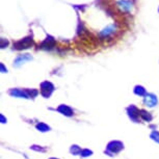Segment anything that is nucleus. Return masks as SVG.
<instances>
[{"instance_id": "ddd939ff", "label": "nucleus", "mask_w": 159, "mask_h": 159, "mask_svg": "<svg viewBox=\"0 0 159 159\" xmlns=\"http://www.w3.org/2000/svg\"><path fill=\"white\" fill-rule=\"evenodd\" d=\"M150 137L152 138L154 141H156V143L159 144V132L158 131H153L152 133H151V135H150Z\"/></svg>"}, {"instance_id": "9b49d317", "label": "nucleus", "mask_w": 159, "mask_h": 159, "mask_svg": "<svg viewBox=\"0 0 159 159\" xmlns=\"http://www.w3.org/2000/svg\"><path fill=\"white\" fill-rule=\"evenodd\" d=\"M70 152L72 153L73 155H79V154H81L82 150H81V148L78 147L77 145H73L70 149Z\"/></svg>"}, {"instance_id": "a211bd4d", "label": "nucleus", "mask_w": 159, "mask_h": 159, "mask_svg": "<svg viewBox=\"0 0 159 159\" xmlns=\"http://www.w3.org/2000/svg\"><path fill=\"white\" fill-rule=\"evenodd\" d=\"M49 159H58V158H49Z\"/></svg>"}, {"instance_id": "0eeeda50", "label": "nucleus", "mask_w": 159, "mask_h": 159, "mask_svg": "<svg viewBox=\"0 0 159 159\" xmlns=\"http://www.w3.org/2000/svg\"><path fill=\"white\" fill-rule=\"evenodd\" d=\"M9 95L13 97H18V98H29L28 94L26 93V91H22V89H13L9 91Z\"/></svg>"}, {"instance_id": "423d86ee", "label": "nucleus", "mask_w": 159, "mask_h": 159, "mask_svg": "<svg viewBox=\"0 0 159 159\" xmlns=\"http://www.w3.org/2000/svg\"><path fill=\"white\" fill-rule=\"evenodd\" d=\"M57 111L61 112V115H65V117H72V115H74V112H73L72 108L69 107L68 105H65V104L59 105L58 107H57Z\"/></svg>"}, {"instance_id": "7ed1b4c3", "label": "nucleus", "mask_w": 159, "mask_h": 159, "mask_svg": "<svg viewBox=\"0 0 159 159\" xmlns=\"http://www.w3.org/2000/svg\"><path fill=\"white\" fill-rule=\"evenodd\" d=\"M127 113H128L129 117H130L132 121L136 122V123H137V122H138V117H140V115H139L140 110L138 109L136 106H134V105L129 106V107L127 108Z\"/></svg>"}, {"instance_id": "f3484780", "label": "nucleus", "mask_w": 159, "mask_h": 159, "mask_svg": "<svg viewBox=\"0 0 159 159\" xmlns=\"http://www.w3.org/2000/svg\"><path fill=\"white\" fill-rule=\"evenodd\" d=\"M0 119H1V123H6V119L3 117V115H0Z\"/></svg>"}, {"instance_id": "dca6fc26", "label": "nucleus", "mask_w": 159, "mask_h": 159, "mask_svg": "<svg viewBox=\"0 0 159 159\" xmlns=\"http://www.w3.org/2000/svg\"><path fill=\"white\" fill-rule=\"evenodd\" d=\"M91 154H93V151H91V150H89V149H84V150H82V152H81V156H82V157L91 156Z\"/></svg>"}, {"instance_id": "4468645a", "label": "nucleus", "mask_w": 159, "mask_h": 159, "mask_svg": "<svg viewBox=\"0 0 159 159\" xmlns=\"http://www.w3.org/2000/svg\"><path fill=\"white\" fill-rule=\"evenodd\" d=\"M26 91V93L28 94V96L29 97H31V98H34L35 96H37V94H39V91H35V89H25Z\"/></svg>"}, {"instance_id": "1a4fd4ad", "label": "nucleus", "mask_w": 159, "mask_h": 159, "mask_svg": "<svg viewBox=\"0 0 159 159\" xmlns=\"http://www.w3.org/2000/svg\"><path fill=\"white\" fill-rule=\"evenodd\" d=\"M35 128L39 131H41V132H47V131H49L50 129H51L48 125L45 124V123H37V124L35 125Z\"/></svg>"}, {"instance_id": "20e7f679", "label": "nucleus", "mask_w": 159, "mask_h": 159, "mask_svg": "<svg viewBox=\"0 0 159 159\" xmlns=\"http://www.w3.org/2000/svg\"><path fill=\"white\" fill-rule=\"evenodd\" d=\"M157 97L153 94H147L144 98V104L148 107H154L155 105H157Z\"/></svg>"}, {"instance_id": "9d476101", "label": "nucleus", "mask_w": 159, "mask_h": 159, "mask_svg": "<svg viewBox=\"0 0 159 159\" xmlns=\"http://www.w3.org/2000/svg\"><path fill=\"white\" fill-rule=\"evenodd\" d=\"M134 94L139 97H143V96H146V95H147V94H146V89H144L143 87H140V85L135 87V89H134Z\"/></svg>"}, {"instance_id": "f03ea898", "label": "nucleus", "mask_w": 159, "mask_h": 159, "mask_svg": "<svg viewBox=\"0 0 159 159\" xmlns=\"http://www.w3.org/2000/svg\"><path fill=\"white\" fill-rule=\"evenodd\" d=\"M54 91V85L49 81H45L41 84V94L44 98H49Z\"/></svg>"}, {"instance_id": "f257e3e1", "label": "nucleus", "mask_w": 159, "mask_h": 159, "mask_svg": "<svg viewBox=\"0 0 159 159\" xmlns=\"http://www.w3.org/2000/svg\"><path fill=\"white\" fill-rule=\"evenodd\" d=\"M124 149V144L119 140H112L107 145V148L105 150V153L109 154L110 156H112L113 154H117L119 152H121L122 150Z\"/></svg>"}, {"instance_id": "39448f33", "label": "nucleus", "mask_w": 159, "mask_h": 159, "mask_svg": "<svg viewBox=\"0 0 159 159\" xmlns=\"http://www.w3.org/2000/svg\"><path fill=\"white\" fill-rule=\"evenodd\" d=\"M31 45H32V40H31L30 37H26L23 41L14 45V47L16 49H25V48H29Z\"/></svg>"}, {"instance_id": "f8f14e48", "label": "nucleus", "mask_w": 159, "mask_h": 159, "mask_svg": "<svg viewBox=\"0 0 159 159\" xmlns=\"http://www.w3.org/2000/svg\"><path fill=\"white\" fill-rule=\"evenodd\" d=\"M31 57L29 56V54H24L23 56H20V57H18L16 61V63L17 65H19V63H21V61H29Z\"/></svg>"}, {"instance_id": "6e6552de", "label": "nucleus", "mask_w": 159, "mask_h": 159, "mask_svg": "<svg viewBox=\"0 0 159 159\" xmlns=\"http://www.w3.org/2000/svg\"><path fill=\"white\" fill-rule=\"evenodd\" d=\"M140 117L144 120V121H146V122H151L153 120V117H152V115L150 113V112H148V111H146V110H144V109H141L140 110Z\"/></svg>"}, {"instance_id": "2eb2a0df", "label": "nucleus", "mask_w": 159, "mask_h": 159, "mask_svg": "<svg viewBox=\"0 0 159 159\" xmlns=\"http://www.w3.org/2000/svg\"><path fill=\"white\" fill-rule=\"evenodd\" d=\"M30 149H32V150H34V151H37V152H46V148H42L41 146H35V145H33V146H31L30 147Z\"/></svg>"}]
</instances>
